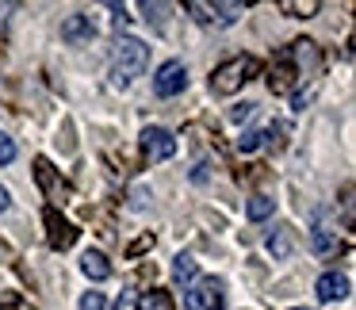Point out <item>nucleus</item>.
<instances>
[{
  "label": "nucleus",
  "mask_w": 356,
  "mask_h": 310,
  "mask_svg": "<svg viewBox=\"0 0 356 310\" xmlns=\"http://www.w3.org/2000/svg\"><path fill=\"white\" fill-rule=\"evenodd\" d=\"M146 65H149V47L142 39H134V35H123L115 42V50H111V81L119 88H127L134 77L146 73Z\"/></svg>",
  "instance_id": "obj_1"
},
{
  "label": "nucleus",
  "mask_w": 356,
  "mask_h": 310,
  "mask_svg": "<svg viewBox=\"0 0 356 310\" xmlns=\"http://www.w3.org/2000/svg\"><path fill=\"white\" fill-rule=\"evenodd\" d=\"M257 73H261V62H257L253 54H238V58L222 62L215 73H211V92L215 96H234L245 81H253Z\"/></svg>",
  "instance_id": "obj_2"
},
{
  "label": "nucleus",
  "mask_w": 356,
  "mask_h": 310,
  "mask_svg": "<svg viewBox=\"0 0 356 310\" xmlns=\"http://www.w3.org/2000/svg\"><path fill=\"white\" fill-rule=\"evenodd\" d=\"M35 184H39V192L50 199V207H62V203H70L73 199V188H70V180L62 177V172L54 169V165L47 161V157H35Z\"/></svg>",
  "instance_id": "obj_3"
},
{
  "label": "nucleus",
  "mask_w": 356,
  "mask_h": 310,
  "mask_svg": "<svg viewBox=\"0 0 356 310\" xmlns=\"http://www.w3.org/2000/svg\"><path fill=\"white\" fill-rule=\"evenodd\" d=\"M184 8L203 27H230V24H238V16H245V4H203V0H188Z\"/></svg>",
  "instance_id": "obj_4"
},
{
  "label": "nucleus",
  "mask_w": 356,
  "mask_h": 310,
  "mask_svg": "<svg viewBox=\"0 0 356 310\" xmlns=\"http://www.w3.org/2000/svg\"><path fill=\"white\" fill-rule=\"evenodd\" d=\"M226 291H222V279L207 276V279H195L184 295V310H222Z\"/></svg>",
  "instance_id": "obj_5"
},
{
  "label": "nucleus",
  "mask_w": 356,
  "mask_h": 310,
  "mask_svg": "<svg viewBox=\"0 0 356 310\" xmlns=\"http://www.w3.org/2000/svg\"><path fill=\"white\" fill-rule=\"evenodd\" d=\"M42 222H47V245L54 249V253H65V249L77 241V226H73L62 211L47 207V211H42Z\"/></svg>",
  "instance_id": "obj_6"
},
{
  "label": "nucleus",
  "mask_w": 356,
  "mask_h": 310,
  "mask_svg": "<svg viewBox=\"0 0 356 310\" xmlns=\"http://www.w3.org/2000/svg\"><path fill=\"white\" fill-rule=\"evenodd\" d=\"M295 85H299V70H295L291 50L284 47V50L276 54V62H272V70H268V92H272V96H287Z\"/></svg>",
  "instance_id": "obj_7"
},
{
  "label": "nucleus",
  "mask_w": 356,
  "mask_h": 310,
  "mask_svg": "<svg viewBox=\"0 0 356 310\" xmlns=\"http://www.w3.org/2000/svg\"><path fill=\"white\" fill-rule=\"evenodd\" d=\"M172 154H177V138H172V131H165V127H146V131H142V157H146L149 165L169 161Z\"/></svg>",
  "instance_id": "obj_8"
},
{
  "label": "nucleus",
  "mask_w": 356,
  "mask_h": 310,
  "mask_svg": "<svg viewBox=\"0 0 356 310\" xmlns=\"http://www.w3.org/2000/svg\"><path fill=\"white\" fill-rule=\"evenodd\" d=\"M188 88V70H184V62H165V65H157V73H154V92L161 96V100H169V96H180Z\"/></svg>",
  "instance_id": "obj_9"
},
{
  "label": "nucleus",
  "mask_w": 356,
  "mask_h": 310,
  "mask_svg": "<svg viewBox=\"0 0 356 310\" xmlns=\"http://www.w3.org/2000/svg\"><path fill=\"white\" fill-rule=\"evenodd\" d=\"M62 39L70 42V47L92 42V39H96V24H92V16H85V12H73V16H65V19H62Z\"/></svg>",
  "instance_id": "obj_10"
},
{
  "label": "nucleus",
  "mask_w": 356,
  "mask_h": 310,
  "mask_svg": "<svg viewBox=\"0 0 356 310\" xmlns=\"http://www.w3.org/2000/svg\"><path fill=\"white\" fill-rule=\"evenodd\" d=\"M348 287H353V284H348L345 272H325V276H318L314 291H318V299H322V302H337V299H345V295H348Z\"/></svg>",
  "instance_id": "obj_11"
},
{
  "label": "nucleus",
  "mask_w": 356,
  "mask_h": 310,
  "mask_svg": "<svg viewBox=\"0 0 356 310\" xmlns=\"http://www.w3.org/2000/svg\"><path fill=\"white\" fill-rule=\"evenodd\" d=\"M195 276H200V264H195L188 253H180L177 261H172V279H177V287H184V291H188V287L195 284Z\"/></svg>",
  "instance_id": "obj_12"
},
{
  "label": "nucleus",
  "mask_w": 356,
  "mask_h": 310,
  "mask_svg": "<svg viewBox=\"0 0 356 310\" xmlns=\"http://www.w3.org/2000/svg\"><path fill=\"white\" fill-rule=\"evenodd\" d=\"M81 272H85L88 279H108L111 276V261L104 253H92V249H88V253L81 256Z\"/></svg>",
  "instance_id": "obj_13"
},
{
  "label": "nucleus",
  "mask_w": 356,
  "mask_h": 310,
  "mask_svg": "<svg viewBox=\"0 0 356 310\" xmlns=\"http://www.w3.org/2000/svg\"><path fill=\"white\" fill-rule=\"evenodd\" d=\"M291 249H295L291 226H280L276 234H268V253L276 256V261H284V256H291Z\"/></svg>",
  "instance_id": "obj_14"
},
{
  "label": "nucleus",
  "mask_w": 356,
  "mask_h": 310,
  "mask_svg": "<svg viewBox=\"0 0 356 310\" xmlns=\"http://www.w3.org/2000/svg\"><path fill=\"white\" fill-rule=\"evenodd\" d=\"M318 8H322L318 0H280V12H284V16H291V19H310Z\"/></svg>",
  "instance_id": "obj_15"
},
{
  "label": "nucleus",
  "mask_w": 356,
  "mask_h": 310,
  "mask_svg": "<svg viewBox=\"0 0 356 310\" xmlns=\"http://www.w3.org/2000/svg\"><path fill=\"white\" fill-rule=\"evenodd\" d=\"M272 211H276V199H272V195H253V199H249V207H245V215L253 218V222H264Z\"/></svg>",
  "instance_id": "obj_16"
},
{
  "label": "nucleus",
  "mask_w": 356,
  "mask_h": 310,
  "mask_svg": "<svg viewBox=\"0 0 356 310\" xmlns=\"http://www.w3.org/2000/svg\"><path fill=\"white\" fill-rule=\"evenodd\" d=\"M138 310H172V299L169 291H161V287H154V291H146L138 299Z\"/></svg>",
  "instance_id": "obj_17"
},
{
  "label": "nucleus",
  "mask_w": 356,
  "mask_h": 310,
  "mask_svg": "<svg viewBox=\"0 0 356 310\" xmlns=\"http://www.w3.org/2000/svg\"><path fill=\"white\" fill-rule=\"evenodd\" d=\"M0 310H35V302H27L19 291H0Z\"/></svg>",
  "instance_id": "obj_18"
},
{
  "label": "nucleus",
  "mask_w": 356,
  "mask_h": 310,
  "mask_svg": "<svg viewBox=\"0 0 356 310\" xmlns=\"http://www.w3.org/2000/svg\"><path fill=\"white\" fill-rule=\"evenodd\" d=\"M261 142H264V131H245V134L238 138V149H241V154H253Z\"/></svg>",
  "instance_id": "obj_19"
},
{
  "label": "nucleus",
  "mask_w": 356,
  "mask_h": 310,
  "mask_svg": "<svg viewBox=\"0 0 356 310\" xmlns=\"http://www.w3.org/2000/svg\"><path fill=\"white\" fill-rule=\"evenodd\" d=\"M81 310H108L104 291H85V295H81Z\"/></svg>",
  "instance_id": "obj_20"
},
{
  "label": "nucleus",
  "mask_w": 356,
  "mask_h": 310,
  "mask_svg": "<svg viewBox=\"0 0 356 310\" xmlns=\"http://www.w3.org/2000/svg\"><path fill=\"white\" fill-rule=\"evenodd\" d=\"M12 161H16V138L0 131V165H12Z\"/></svg>",
  "instance_id": "obj_21"
},
{
  "label": "nucleus",
  "mask_w": 356,
  "mask_h": 310,
  "mask_svg": "<svg viewBox=\"0 0 356 310\" xmlns=\"http://www.w3.org/2000/svg\"><path fill=\"white\" fill-rule=\"evenodd\" d=\"M146 249H154V234H142L138 241H131V245H127V256L134 261V256H142Z\"/></svg>",
  "instance_id": "obj_22"
},
{
  "label": "nucleus",
  "mask_w": 356,
  "mask_h": 310,
  "mask_svg": "<svg viewBox=\"0 0 356 310\" xmlns=\"http://www.w3.org/2000/svg\"><path fill=\"white\" fill-rule=\"evenodd\" d=\"M142 12H146V19H149V24H157V27H161V24H165V12H169V8H165V4H142Z\"/></svg>",
  "instance_id": "obj_23"
},
{
  "label": "nucleus",
  "mask_w": 356,
  "mask_h": 310,
  "mask_svg": "<svg viewBox=\"0 0 356 310\" xmlns=\"http://www.w3.org/2000/svg\"><path fill=\"white\" fill-rule=\"evenodd\" d=\"M111 310H138V299H134V291H123V295L115 299V307H111Z\"/></svg>",
  "instance_id": "obj_24"
},
{
  "label": "nucleus",
  "mask_w": 356,
  "mask_h": 310,
  "mask_svg": "<svg viewBox=\"0 0 356 310\" xmlns=\"http://www.w3.org/2000/svg\"><path fill=\"white\" fill-rule=\"evenodd\" d=\"M253 111H257V104H238V108L230 111V119H234V123H245V119L253 115Z\"/></svg>",
  "instance_id": "obj_25"
},
{
  "label": "nucleus",
  "mask_w": 356,
  "mask_h": 310,
  "mask_svg": "<svg viewBox=\"0 0 356 310\" xmlns=\"http://www.w3.org/2000/svg\"><path fill=\"white\" fill-rule=\"evenodd\" d=\"M192 180H195V184H203V180H207V165H195V172H192Z\"/></svg>",
  "instance_id": "obj_26"
},
{
  "label": "nucleus",
  "mask_w": 356,
  "mask_h": 310,
  "mask_svg": "<svg viewBox=\"0 0 356 310\" xmlns=\"http://www.w3.org/2000/svg\"><path fill=\"white\" fill-rule=\"evenodd\" d=\"M8 203H12V195L4 192V188H0V211H8Z\"/></svg>",
  "instance_id": "obj_27"
},
{
  "label": "nucleus",
  "mask_w": 356,
  "mask_h": 310,
  "mask_svg": "<svg viewBox=\"0 0 356 310\" xmlns=\"http://www.w3.org/2000/svg\"><path fill=\"white\" fill-rule=\"evenodd\" d=\"M0 24H4V8H0Z\"/></svg>",
  "instance_id": "obj_28"
},
{
  "label": "nucleus",
  "mask_w": 356,
  "mask_h": 310,
  "mask_svg": "<svg viewBox=\"0 0 356 310\" xmlns=\"http://www.w3.org/2000/svg\"><path fill=\"white\" fill-rule=\"evenodd\" d=\"M295 310H310V307H295Z\"/></svg>",
  "instance_id": "obj_29"
}]
</instances>
